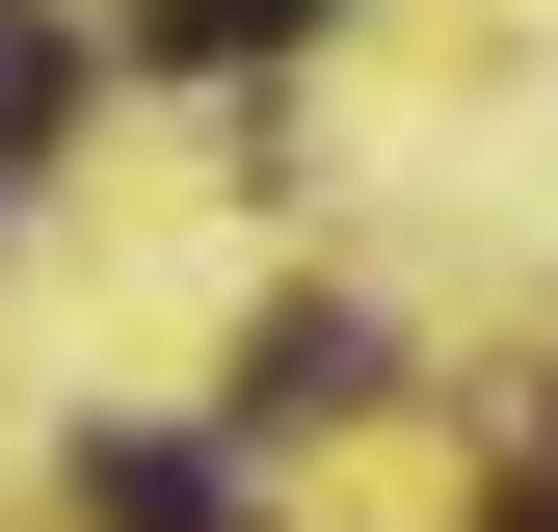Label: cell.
Returning a JSON list of instances; mask_svg holds the SVG:
<instances>
[{"label":"cell","mask_w":558,"mask_h":532,"mask_svg":"<svg viewBox=\"0 0 558 532\" xmlns=\"http://www.w3.org/2000/svg\"><path fill=\"white\" fill-rule=\"evenodd\" d=\"M240 399H266V426H293V399H373V319H319V293H293V319L240 347Z\"/></svg>","instance_id":"cell-1"},{"label":"cell","mask_w":558,"mask_h":532,"mask_svg":"<svg viewBox=\"0 0 558 532\" xmlns=\"http://www.w3.org/2000/svg\"><path fill=\"white\" fill-rule=\"evenodd\" d=\"M266 27H319V0H160V53H266Z\"/></svg>","instance_id":"cell-2"}]
</instances>
